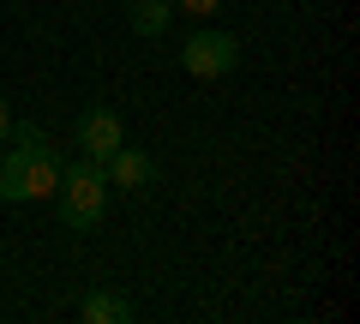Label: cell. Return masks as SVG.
I'll use <instances>...</instances> for the list:
<instances>
[{
  "instance_id": "cell-1",
  "label": "cell",
  "mask_w": 360,
  "mask_h": 324,
  "mask_svg": "<svg viewBox=\"0 0 360 324\" xmlns=\"http://www.w3.org/2000/svg\"><path fill=\"white\" fill-rule=\"evenodd\" d=\"M108 174H103V162H90V156H78L72 169H60V186H54V198H60V222L72 234H90L96 222L108 216Z\"/></svg>"
},
{
  "instance_id": "cell-2",
  "label": "cell",
  "mask_w": 360,
  "mask_h": 324,
  "mask_svg": "<svg viewBox=\"0 0 360 324\" xmlns=\"http://www.w3.org/2000/svg\"><path fill=\"white\" fill-rule=\"evenodd\" d=\"M60 186V156L54 150H6L0 156V205H30V198H54Z\"/></svg>"
},
{
  "instance_id": "cell-3",
  "label": "cell",
  "mask_w": 360,
  "mask_h": 324,
  "mask_svg": "<svg viewBox=\"0 0 360 324\" xmlns=\"http://www.w3.org/2000/svg\"><path fill=\"white\" fill-rule=\"evenodd\" d=\"M180 66L193 78H229L240 66V42L229 30H193V37L180 42Z\"/></svg>"
},
{
  "instance_id": "cell-4",
  "label": "cell",
  "mask_w": 360,
  "mask_h": 324,
  "mask_svg": "<svg viewBox=\"0 0 360 324\" xmlns=\"http://www.w3.org/2000/svg\"><path fill=\"white\" fill-rule=\"evenodd\" d=\"M120 144H127V127H120L115 108H84V115H78V150H84L90 162H108Z\"/></svg>"
},
{
  "instance_id": "cell-5",
  "label": "cell",
  "mask_w": 360,
  "mask_h": 324,
  "mask_svg": "<svg viewBox=\"0 0 360 324\" xmlns=\"http://www.w3.org/2000/svg\"><path fill=\"white\" fill-rule=\"evenodd\" d=\"M103 174H108V186H120V193H139V186L156 181V162L144 150H132V144H120V150L103 162Z\"/></svg>"
},
{
  "instance_id": "cell-6",
  "label": "cell",
  "mask_w": 360,
  "mask_h": 324,
  "mask_svg": "<svg viewBox=\"0 0 360 324\" xmlns=\"http://www.w3.org/2000/svg\"><path fill=\"white\" fill-rule=\"evenodd\" d=\"M78 318L84 324H132V306L115 294V288H90V294L78 300Z\"/></svg>"
},
{
  "instance_id": "cell-7",
  "label": "cell",
  "mask_w": 360,
  "mask_h": 324,
  "mask_svg": "<svg viewBox=\"0 0 360 324\" xmlns=\"http://www.w3.org/2000/svg\"><path fill=\"white\" fill-rule=\"evenodd\" d=\"M168 18H174V0H132V30H139L144 42H156L168 30Z\"/></svg>"
},
{
  "instance_id": "cell-8",
  "label": "cell",
  "mask_w": 360,
  "mask_h": 324,
  "mask_svg": "<svg viewBox=\"0 0 360 324\" xmlns=\"http://www.w3.org/2000/svg\"><path fill=\"white\" fill-rule=\"evenodd\" d=\"M6 138H13L18 150H37V156H42V150H54V138H49V132H42V127H37V120H25V127H13V132H6Z\"/></svg>"
},
{
  "instance_id": "cell-9",
  "label": "cell",
  "mask_w": 360,
  "mask_h": 324,
  "mask_svg": "<svg viewBox=\"0 0 360 324\" xmlns=\"http://www.w3.org/2000/svg\"><path fill=\"white\" fill-rule=\"evenodd\" d=\"M180 13H193V18H210V13H222V6H229V0H174Z\"/></svg>"
},
{
  "instance_id": "cell-10",
  "label": "cell",
  "mask_w": 360,
  "mask_h": 324,
  "mask_svg": "<svg viewBox=\"0 0 360 324\" xmlns=\"http://www.w3.org/2000/svg\"><path fill=\"white\" fill-rule=\"evenodd\" d=\"M6 132H13V108H6V96H0V144H6Z\"/></svg>"
}]
</instances>
